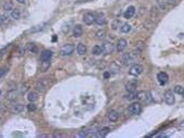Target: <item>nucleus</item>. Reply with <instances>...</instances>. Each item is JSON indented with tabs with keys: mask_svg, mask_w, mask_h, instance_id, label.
I'll return each instance as SVG.
<instances>
[{
	"mask_svg": "<svg viewBox=\"0 0 184 138\" xmlns=\"http://www.w3.org/2000/svg\"><path fill=\"white\" fill-rule=\"evenodd\" d=\"M143 66L141 64H133V65L130 67L129 70V74L130 75H132V76H138V75H141L142 73H143Z\"/></svg>",
	"mask_w": 184,
	"mask_h": 138,
	"instance_id": "obj_1",
	"label": "nucleus"
},
{
	"mask_svg": "<svg viewBox=\"0 0 184 138\" xmlns=\"http://www.w3.org/2000/svg\"><path fill=\"white\" fill-rule=\"evenodd\" d=\"M128 110L132 114H140L142 112V104L140 102H133L129 106Z\"/></svg>",
	"mask_w": 184,
	"mask_h": 138,
	"instance_id": "obj_2",
	"label": "nucleus"
},
{
	"mask_svg": "<svg viewBox=\"0 0 184 138\" xmlns=\"http://www.w3.org/2000/svg\"><path fill=\"white\" fill-rule=\"evenodd\" d=\"M101 49H103V53L111 54L115 50V47L110 42H104L101 44Z\"/></svg>",
	"mask_w": 184,
	"mask_h": 138,
	"instance_id": "obj_3",
	"label": "nucleus"
},
{
	"mask_svg": "<svg viewBox=\"0 0 184 138\" xmlns=\"http://www.w3.org/2000/svg\"><path fill=\"white\" fill-rule=\"evenodd\" d=\"M74 51V46L72 44H67L60 49V53L61 55H71Z\"/></svg>",
	"mask_w": 184,
	"mask_h": 138,
	"instance_id": "obj_4",
	"label": "nucleus"
},
{
	"mask_svg": "<svg viewBox=\"0 0 184 138\" xmlns=\"http://www.w3.org/2000/svg\"><path fill=\"white\" fill-rule=\"evenodd\" d=\"M165 102H166L168 106H172L174 102H175V97L173 95V92H172L171 90H167L166 92H165Z\"/></svg>",
	"mask_w": 184,
	"mask_h": 138,
	"instance_id": "obj_5",
	"label": "nucleus"
},
{
	"mask_svg": "<svg viewBox=\"0 0 184 138\" xmlns=\"http://www.w3.org/2000/svg\"><path fill=\"white\" fill-rule=\"evenodd\" d=\"M95 18H96V15L92 12H87L84 14L83 17V21L86 25H92L93 23H95Z\"/></svg>",
	"mask_w": 184,
	"mask_h": 138,
	"instance_id": "obj_6",
	"label": "nucleus"
},
{
	"mask_svg": "<svg viewBox=\"0 0 184 138\" xmlns=\"http://www.w3.org/2000/svg\"><path fill=\"white\" fill-rule=\"evenodd\" d=\"M170 3L167 0H157V8L159 11H167L170 8Z\"/></svg>",
	"mask_w": 184,
	"mask_h": 138,
	"instance_id": "obj_7",
	"label": "nucleus"
},
{
	"mask_svg": "<svg viewBox=\"0 0 184 138\" xmlns=\"http://www.w3.org/2000/svg\"><path fill=\"white\" fill-rule=\"evenodd\" d=\"M135 55H136V54H133L132 52H128V53L122 54L121 60H122V62L125 64V65H128V64H130V63L133 61V59H134Z\"/></svg>",
	"mask_w": 184,
	"mask_h": 138,
	"instance_id": "obj_8",
	"label": "nucleus"
},
{
	"mask_svg": "<svg viewBox=\"0 0 184 138\" xmlns=\"http://www.w3.org/2000/svg\"><path fill=\"white\" fill-rule=\"evenodd\" d=\"M128 47V42H126V39H124V38H121V39H119L117 42V50L118 52H122L124 49Z\"/></svg>",
	"mask_w": 184,
	"mask_h": 138,
	"instance_id": "obj_9",
	"label": "nucleus"
},
{
	"mask_svg": "<svg viewBox=\"0 0 184 138\" xmlns=\"http://www.w3.org/2000/svg\"><path fill=\"white\" fill-rule=\"evenodd\" d=\"M157 79H158V82H159L160 85H166L167 83H168L169 76L167 75V73L160 72V73H158V75H157Z\"/></svg>",
	"mask_w": 184,
	"mask_h": 138,
	"instance_id": "obj_10",
	"label": "nucleus"
},
{
	"mask_svg": "<svg viewBox=\"0 0 184 138\" xmlns=\"http://www.w3.org/2000/svg\"><path fill=\"white\" fill-rule=\"evenodd\" d=\"M137 88V81H130L128 84L125 85V89L128 92H132V91H136Z\"/></svg>",
	"mask_w": 184,
	"mask_h": 138,
	"instance_id": "obj_11",
	"label": "nucleus"
},
{
	"mask_svg": "<svg viewBox=\"0 0 184 138\" xmlns=\"http://www.w3.org/2000/svg\"><path fill=\"white\" fill-rule=\"evenodd\" d=\"M52 57V51L49 50V49H45L43 52L40 53V59L42 61H50Z\"/></svg>",
	"mask_w": 184,
	"mask_h": 138,
	"instance_id": "obj_12",
	"label": "nucleus"
},
{
	"mask_svg": "<svg viewBox=\"0 0 184 138\" xmlns=\"http://www.w3.org/2000/svg\"><path fill=\"white\" fill-rule=\"evenodd\" d=\"M109 132H110V129L108 127H104V128L99 129L98 132H96V134H94L93 136L94 137H106L109 134Z\"/></svg>",
	"mask_w": 184,
	"mask_h": 138,
	"instance_id": "obj_13",
	"label": "nucleus"
},
{
	"mask_svg": "<svg viewBox=\"0 0 184 138\" xmlns=\"http://www.w3.org/2000/svg\"><path fill=\"white\" fill-rule=\"evenodd\" d=\"M134 14H135V7L131 6L125 10V12H124L123 15H124V18H131L134 17Z\"/></svg>",
	"mask_w": 184,
	"mask_h": 138,
	"instance_id": "obj_14",
	"label": "nucleus"
},
{
	"mask_svg": "<svg viewBox=\"0 0 184 138\" xmlns=\"http://www.w3.org/2000/svg\"><path fill=\"white\" fill-rule=\"evenodd\" d=\"M76 51H77V53L80 54V55H84V54L86 53V51H87V48H86L85 44H83V42L77 44V46H76Z\"/></svg>",
	"mask_w": 184,
	"mask_h": 138,
	"instance_id": "obj_15",
	"label": "nucleus"
},
{
	"mask_svg": "<svg viewBox=\"0 0 184 138\" xmlns=\"http://www.w3.org/2000/svg\"><path fill=\"white\" fill-rule=\"evenodd\" d=\"M82 34H83V28H82V26L79 24L75 25L73 27V37L79 38V37L82 36Z\"/></svg>",
	"mask_w": 184,
	"mask_h": 138,
	"instance_id": "obj_16",
	"label": "nucleus"
},
{
	"mask_svg": "<svg viewBox=\"0 0 184 138\" xmlns=\"http://www.w3.org/2000/svg\"><path fill=\"white\" fill-rule=\"evenodd\" d=\"M95 23L98 25H105L106 24V18H105L104 13H98L96 15V18H95Z\"/></svg>",
	"mask_w": 184,
	"mask_h": 138,
	"instance_id": "obj_17",
	"label": "nucleus"
},
{
	"mask_svg": "<svg viewBox=\"0 0 184 138\" xmlns=\"http://www.w3.org/2000/svg\"><path fill=\"white\" fill-rule=\"evenodd\" d=\"M108 119H109L111 122H117L118 119H119V113H118L117 111L112 110V111H110V112L108 113Z\"/></svg>",
	"mask_w": 184,
	"mask_h": 138,
	"instance_id": "obj_18",
	"label": "nucleus"
},
{
	"mask_svg": "<svg viewBox=\"0 0 184 138\" xmlns=\"http://www.w3.org/2000/svg\"><path fill=\"white\" fill-rule=\"evenodd\" d=\"M10 23V18L8 15L6 14H0V25H2V26H6Z\"/></svg>",
	"mask_w": 184,
	"mask_h": 138,
	"instance_id": "obj_19",
	"label": "nucleus"
},
{
	"mask_svg": "<svg viewBox=\"0 0 184 138\" xmlns=\"http://www.w3.org/2000/svg\"><path fill=\"white\" fill-rule=\"evenodd\" d=\"M158 14H159V10L157 7H153L152 10H150V18L152 20H156L158 18Z\"/></svg>",
	"mask_w": 184,
	"mask_h": 138,
	"instance_id": "obj_20",
	"label": "nucleus"
},
{
	"mask_svg": "<svg viewBox=\"0 0 184 138\" xmlns=\"http://www.w3.org/2000/svg\"><path fill=\"white\" fill-rule=\"evenodd\" d=\"M37 98H38V95L35 91H30L28 95H27V99L30 102H35L37 100Z\"/></svg>",
	"mask_w": 184,
	"mask_h": 138,
	"instance_id": "obj_21",
	"label": "nucleus"
},
{
	"mask_svg": "<svg viewBox=\"0 0 184 138\" xmlns=\"http://www.w3.org/2000/svg\"><path fill=\"white\" fill-rule=\"evenodd\" d=\"M144 42H138L137 44H136V52H135V54L136 55H138V54H141L142 52H143V50H144Z\"/></svg>",
	"mask_w": 184,
	"mask_h": 138,
	"instance_id": "obj_22",
	"label": "nucleus"
},
{
	"mask_svg": "<svg viewBox=\"0 0 184 138\" xmlns=\"http://www.w3.org/2000/svg\"><path fill=\"white\" fill-rule=\"evenodd\" d=\"M11 18H14V20H19V18H21V11H20V9H17V8H14L12 11H11Z\"/></svg>",
	"mask_w": 184,
	"mask_h": 138,
	"instance_id": "obj_23",
	"label": "nucleus"
},
{
	"mask_svg": "<svg viewBox=\"0 0 184 138\" xmlns=\"http://www.w3.org/2000/svg\"><path fill=\"white\" fill-rule=\"evenodd\" d=\"M92 53L94 55H99V54L103 53V49H101V46H98V45H96V46H94L92 49Z\"/></svg>",
	"mask_w": 184,
	"mask_h": 138,
	"instance_id": "obj_24",
	"label": "nucleus"
},
{
	"mask_svg": "<svg viewBox=\"0 0 184 138\" xmlns=\"http://www.w3.org/2000/svg\"><path fill=\"white\" fill-rule=\"evenodd\" d=\"M109 72L110 73H118L119 71H120V66L118 65L116 62H112L110 64V66H109Z\"/></svg>",
	"mask_w": 184,
	"mask_h": 138,
	"instance_id": "obj_25",
	"label": "nucleus"
},
{
	"mask_svg": "<svg viewBox=\"0 0 184 138\" xmlns=\"http://www.w3.org/2000/svg\"><path fill=\"white\" fill-rule=\"evenodd\" d=\"M26 49H27V51H30L31 53H37V51H38L37 46L36 45H34V44H28V45L26 46Z\"/></svg>",
	"mask_w": 184,
	"mask_h": 138,
	"instance_id": "obj_26",
	"label": "nucleus"
},
{
	"mask_svg": "<svg viewBox=\"0 0 184 138\" xmlns=\"http://www.w3.org/2000/svg\"><path fill=\"white\" fill-rule=\"evenodd\" d=\"M136 97H137V91H132V92H128L125 96H124V98L126 99V100H134V99H136Z\"/></svg>",
	"mask_w": 184,
	"mask_h": 138,
	"instance_id": "obj_27",
	"label": "nucleus"
},
{
	"mask_svg": "<svg viewBox=\"0 0 184 138\" xmlns=\"http://www.w3.org/2000/svg\"><path fill=\"white\" fill-rule=\"evenodd\" d=\"M131 25L128 24V23H125V24H122V26L120 27V30L122 32V33H124V34H128L129 32H131Z\"/></svg>",
	"mask_w": 184,
	"mask_h": 138,
	"instance_id": "obj_28",
	"label": "nucleus"
},
{
	"mask_svg": "<svg viewBox=\"0 0 184 138\" xmlns=\"http://www.w3.org/2000/svg\"><path fill=\"white\" fill-rule=\"evenodd\" d=\"M2 8H3V10H5V11H12L13 9H14V8H13L12 2H10V1H7L6 3H3Z\"/></svg>",
	"mask_w": 184,
	"mask_h": 138,
	"instance_id": "obj_29",
	"label": "nucleus"
},
{
	"mask_svg": "<svg viewBox=\"0 0 184 138\" xmlns=\"http://www.w3.org/2000/svg\"><path fill=\"white\" fill-rule=\"evenodd\" d=\"M23 110H24L23 104H15L12 108V112H14V113H21Z\"/></svg>",
	"mask_w": 184,
	"mask_h": 138,
	"instance_id": "obj_30",
	"label": "nucleus"
},
{
	"mask_svg": "<svg viewBox=\"0 0 184 138\" xmlns=\"http://www.w3.org/2000/svg\"><path fill=\"white\" fill-rule=\"evenodd\" d=\"M173 91H174L175 94H178V95H183V94H184V88L181 86V85H177V86H174Z\"/></svg>",
	"mask_w": 184,
	"mask_h": 138,
	"instance_id": "obj_31",
	"label": "nucleus"
},
{
	"mask_svg": "<svg viewBox=\"0 0 184 138\" xmlns=\"http://www.w3.org/2000/svg\"><path fill=\"white\" fill-rule=\"evenodd\" d=\"M106 34H107V32L105 30H98L96 32V36H97V38H99V39L105 38V37H106Z\"/></svg>",
	"mask_w": 184,
	"mask_h": 138,
	"instance_id": "obj_32",
	"label": "nucleus"
},
{
	"mask_svg": "<svg viewBox=\"0 0 184 138\" xmlns=\"http://www.w3.org/2000/svg\"><path fill=\"white\" fill-rule=\"evenodd\" d=\"M112 30H118L119 27H121L122 26V23H121V21L120 20H115L113 22H112Z\"/></svg>",
	"mask_w": 184,
	"mask_h": 138,
	"instance_id": "obj_33",
	"label": "nucleus"
},
{
	"mask_svg": "<svg viewBox=\"0 0 184 138\" xmlns=\"http://www.w3.org/2000/svg\"><path fill=\"white\" fill-rule=\"evenodd\" d=\"M36 89L38 91H43L45 89V84H44L43 81H38L36 83Z\"/></svg>",
	"mask_w": 184,
	"mask_h": 138,
	"instance_id": "obj_34",
	"label": "nucleus"
},
{
	"mask_svg": "<svg viewBox=\"0 0 184 138\" xmlns=\"http://www.w3.org/2000/svg\"><path fill=\"white\" fill-rule=\"evenodd\" d=\"M50 66V61H43V65H42V71L46 72Z\"/></svg>",
	"mask_w": 184,
	"mask_h": 138,
	"instance_id": "obj_35",
	"label": "nucleus"
},
{
	"mask_svg": "<svg viewBox=\"0 0 184 138\" xmlns=\"http://www.w3.org/2000/svg\"><path fill=\"white\" fill-rule=\"evenodd\" d=\"M145 100H146V101H147L148 103H150V102H153L154 99H153V97H152V94H150L149 91L145 94Z\"/></svg>",
	"mask_w": 184,
	"mask_h": 138,
	"instance_id": "obj_36",
	"label": "nucleus"
},
{
	"mask_svg": "<svg viewBox=\"0 0 184 138\" xmlns=\"http://www.w3.org/2000/svg\"><path fill=\"white\" fill-rule=\"evenodd\" d=\"M7 73H8V67H6V66H3V67H0V78L3 77V76L6 75Z\"/></svg>",
	"mask_w": 184,
	"mask_h": 138,
	"instance_id": "obj_37",
	"label": "nucleus"
},
{
	"mask_svg": "<svg viewBox=\"0 0 184 138\" xmlns=\"http://www.w3.org/2000/svg\"><path fill=\"white\" fill-rule=\"evenodd\" d=\"M27 110H28L30 112H32V111H35V110H36V106L34 104V102H31V103L27 106Z\"/></svg>",
	"mask_w": 184,
	"mask_h": 138,
	"instance_id": "obj_38",
	"label": "nucleus"
},
{
	"mask_svg": "<svg viewBox=\"0 0 184 138\" xmlns=\"http://www.w3.org/2000/svg\"><path fill=\"white\" fill-rule=\"evenodd\" d=\"M44 26H46V24H42V25H39V26H35V28H32L31 30V32H38L39 30H44Z\"/></svg>",
	"mask_w": 184,
	"mask_h": 138,
	"instance_id": "obj_39",
	"label": "nucleus"
},
{
	"mask_svg": "<svg viewBox=\"0 0 184 138\" xmlns=\"http://www.w3.org/2000/svg\"><path fill=\"white\" fill-rule=\"evenodd\" d=\"M87 136H88V134H87V132H85V131H82V132H80L77 134V137H80V138L87 137Z\"/></svg>",
	"mask_w": 184,
	"mask_h": 138,
	"instance_id": "obj_40",
	"label": "nucleus"
},
{
	"mask_svg": "<svg viewBox=\"0 0 184 138\" xmlns=\"http://www.w3.org/2000/svg\"><path fill=\"white\" fill-rule=\"evenodd\" d=\"M110 74H111L110 72H105L104 73V77L105 78H109V77H110Z\"/></svg>",
	"mask_w": 184,
	"mask_h": 138,
	"instance_id": "obj_41",
	"label": "nucleus"
},
{
	"mask_svg": "<svg viewBox=\"0 0 184 138\" xmlns=\"http://www.w3.org/2000/svg\"><path fill=\"white\" fill-rule=\"evenodd\" d=\"M17 1H18L19 3H25L26 2V0H17Z\"/></svg>",
	"mask_w": 184,
	"mask_h": 138,
	"instance_id": "obj_42",
	"label": "nucleus"
},
{
	"mask_svg": "<svg viewBox=\"0 0 184 138\" xmlns=\"http://www.w3.org/2000/svg\"><path fill=\"white\" fill-rule=\"evenodd\" d=\"M167 1H168V2H169V3L171 5V3H174V2L177 1V0H167Z\"/></svg>",
	"mask_w": 184,
	"mask_h": 138,
	"instance_id": "obj_43",
	"label": "nucleus"
},
{
	"mask_svg": "<svg viewBox=\"0 0 184 138\" xmlns=\"http://www.w3.org/2000/svg\"><path fill=\"white\" fill-rule=\"evenodd\" d=\"M38 137H49V136H48V135H44V134H42V135H39Z\"/></svg>",
	"mask_w": 184,
	"mask_h": 138,
	"instance_id": "obj_44",
	"label": "nucleus"
},
{
	"mask_svg": "<svg viewBox=\"0 0 184 138\" xmlns=\"http://www.w3.org/2000/svg\"><path fill=\"white\" fill-rule=\"evenodd\" d=\"M54 136H55V137H62V135H59V134H56Z\"/></svg>",
	"mask_w": 184,
	"mask_h": 138,
	"instance_id": "obj_45",
	"label": "nucleus"
},
{
	"mask_svg": "<svg viewBox=\"0 0 184 138\" xmlns=\"http://www.w3.org/2000/svg\"><path fill=\"white\" fill-rule=\"evenodd\" d=\"M0 96H1V91H0Z\"/></svg>",
	"mask_w": 184,
	"mask_h": 138,
	"instance_id": "obj_46",
	"label": "nucleus"
}]
</instances>
